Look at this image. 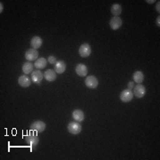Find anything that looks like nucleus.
<instances>
[{"label": "nucleus", "instance_id": "f257e3e1", "mask_svg": "<svg viewBox=\"0 0 160 160\" xmlns=\"http://www.w3.org/2000/svg\"><path fill=\"white\" fill-rule=\"evenodd\" d=\"M46 125L44 121L41 120H37L34 121L31 125H30V130L31 131L37 132H43L46 130Z\"/></svg>", "mask_w": 160, "mask_h": 160}, {"label": "nucleus", "instance_id": "f03ea898", "mask_svg": "<svg viewBox=\"0 0 160 160\" xmlns=\"http://www.w3.org/2000/svg\"><path fill=\"white\" fill-rule=\"evenodd\" d=\"M68 131L71 134H78L82 131V126L78 122H70L68 125Z\"/></svg>", "mask_w": 160, "mask_h": 160}, {"label": "nucleus", "instance_id": "7ed1b4c3", "mask_svg": "<svg viewBox=\"0 0 160 160\" xmlns=\"http://www.w3.org/2000/svg\"><path fill=\"white\" fill-rule=\"evenodd\" d=\"M133 92L132 90L130 89H125V90H123V91L121 92V93H120V100L123 102H130L132 100V98H133Z\"/></svg>", "mask_w": 160, "mask_h": 160}, {"label": "nucleus", "instance_id": "20e7f679", "mask_svg": "<svg viewBox=\"0 0 160 160\" xmlns=\"http://www.w3.org/2000/svg\"><path fill=\"white\" fill-rule=\"evenodd\" d=\"M92 52V48L89 44H83L81 45V46L79 47V54L81 57L86 58L88 57Z\"/></svg>", "mask_w": 160, "mask_h": 160}, {"label": "nucleus", "instance_id": "39448f33", "mask_svg": "<svg viewBox=\"0 0 160 160\" xmlns=\"http://www.w3.org/2000/svg\"><path fill=\"white\" fill-rule=\"evenodd\" d=\"M38 57V52L36 49H29L25 52V58L28 62H36Z\"/></svg>", "mask_w": 160, "mask_h": 160}, {"label": "nucleus", "instance_id": "423d86ee", "mask_svg": "<svg viewBox=\"0 0 160 160\" xmlns=\"http://www.w3.org/2000/svg\"><path fill=\"white\" fill-rule=\"evenodd\" d=\"M123 24V21L121 20V18L118 17V16H114L110 19L109 21V26L113 30H117L121 28Z\"/></svg>", "mask_w": 160, "mask_h": 160}, {"label": "nucleus", "instance_id": "0eeeda50", "mask_svg": "<svg viewBox=\"0 0 160 160\" xmlns=\"http://www.w3.org/2000/svg\"><path fill=\"white\" fill-rule=\"evenodd\" d=\"M132 92H133V95H135L137 98H142L144 97V95L146 93V88L142 85L138 84L137 86H135L133 87Z\"/></svg>", "mask_w": 160, "mask_h": 160}, {"label": "nucleus", "instance_id": "6e6552de", "mask_svg": "<svg viewBox=\"0 0 160 160\" xmlns=\"http://www.w3.org/2000/svg\"><path fill=\"white\" fill-rule=\"evenodd\" d=\"M85 84L87 87L91 88V89H94L98 86V79L94 77V76H88L85 80Z\"/></svg>", "mask_w": 160, "mask_h": 160}, {"label": "nucleus", "instance_id": "1a4fd4ad", "mask_svg": "<svg viewBox=\"0 0 160 160\" xmlns=\"http://www.w3.org/2000/svg\"><path fill=\"white\" fill-rule=\"evenodd\" d=\"M43 78H44V74H42V72L40 71V69L34 70L31 73V80H32V82L35 83V84L39 85L40 83L42 82Z\"/></svg>", "mask_w": 160, "mask_h": 160}, {"label": "nucleus", "instance_id": "9d476101", "mask_svg": "<svg viewBox=\"0 0 160 160\" xmlns=\"http://www.w3.org/2000/svg\"><path fill=\"white\" fill-rule=\"evenodd\" d=\"M44 78L48 82H52V81L56 80L57 74H56L55 70H53V69H47L44 74Z\"/></svg>", "mask_w": 160, "mask_h": 160}, {"label": "nucleus", "instance_id": "9b49d317", "mask_svg": "<svg viewBox=\"0 0 160 160\" xmlns=\"http://www.w3.org/2000/svg\"><path fill=\"white\" fill-rule=\"evenodd\" d=\"M88 72V69L85 64H78L76 67V73L78 75L79 77H86Z\"/></svg>", "mask_w": 160, "mask_h": 160}, {"label": "nucleus", "instance_id": "f8f14e48", "mask_svg": "<svg viewBox=\"0 0 160 160\" xmlns=\"http://www.w3.org/2000/svg\"><path fill=\"white\" fill-rule=\"evenodd\" d=\"M25 140H26V142L28 143L29 145H30V146H37L38 144V142H39L38 137L37 135H35V134H32V133L27 135L25 137Z\"/></svg>", "mask_w": 160, "mask_h": 160}, {"label": "nucleus", "instance_id": "ddd939ff", "mask_svg": "<svg viewBox=\"0 0 160 160\" xmlns=\"http://www.w3.org/2000/svg\"><path fill=\"white\" fill-rule=\"evenodd\" d=\"M42 44H43V40L38 36H35L30 40V46H32L33 49H36V50L41 47Z\"/></svg>", "mask_w": 160, "mask_h": 160}, {"label": "nucleus", "instance_id": "4468645a", "mask_svg": "<svg viewBox=\"0 0 160 160\" xmlns=\"http://www.w3.org/2000/svg\"><path fill=\"white\" fill-rule=\"evenodd\" d=\"M31 81H32V80L30 79L28 76L22 75V76H21V77L19 78L18 83H19L20 86H22V87H29V86H30V84H31Z\"/></svg>", "mask_w": 160, "mask_h": 160}, {"label": "nucleus", "instance_id": "2eb2a0df", "mask_svg": "<svg viewBox=\"0 0 160 160\" xmlns=\"http://www.w3.org/2000/svg\"><path fill=\"white\" fill-rule=\"evenodd\" d=\"M66 68H67L66 63H65V62H63V61H59V62H57L54 64V70H55V72L58 73V74H62V73H64V71L66 70Z\"/></svg>", "mask_w": 160, "mask_h": 160}, {"label": "nucleus", "instance_id": "dca6fc26", "mask_svg": "<svg viewBox=\"0 0 160 160\" xmlns=\"http://www.w3.org/2000/svg\"><path fill=\"white\" fill-rule=\"evenodd\" d=\"M72 118L77 122H82L85 119V114L81 109H75L72 112Z\"/></svg>", "mask_w": 160, "mask_h": 160}, {"label": "nucleus", "instance_id": "f3484780", "mask_svg": "<svg viewBox=\"0 0 160 160\" xmlns=\"http://www.w3.org/2000/svg\"><path fill=\"white\" fill-rule=\"evenodd\" d=\"M34 65L31 63V62H25L23 64L22 66V71L23 73H25V74H30V73H32L34 70Z\"/></svg>", "mask_w": 160, "mask_h": 160}, {"label": "nucleus", "instance_id": "a211bd4d", "mask_svg": "<svg viewBox=\"0 0 160 160\" xmlns=\"http://www.w3.org/2000/svg\"><path fill=\"white\" fill-rule=\"evenodd\" d=\"M132 79L134 82H136L137 84H142L144 80V74H143L142 71L138 70V71H135L134 74L132 76Z\"/></svg>", "mask_w": 160, "mask_h": 160}, {"label": "nucleus", "instance_id": "6ab92c4d", "mask_svg": "<svg viewBox=\"0 0 160 160\" xmlns=\"http://www.w3.org/2000/svg\"><path fill=\"white\" fill-rule=\"evenodd\" d=\"M46 64H47L46 59H45V58H39V59H38L35 62L34 66L38 69H45V67H46Z\"/></svg>", "mask_w": 160, "mask_h": 160}, {"label": "nucleus", "instance_id": "aec40b11", "mask_svg": "<svg viewBox=\"0 0 160 160\" xmlns=\"http://www.w3.org/2000/svg\"><path fill=\"white\" fill-rule=\"evenodd\" d=\"M110 12H111V13L114 16H118V17L121 14V12H122V6L118 5V4H114L113 6H111V8H110Z\"/></svg>", "mask_w": 160, "mask_h": 160}, {"label": "nucleus", "instance_id": "412c9836", "mask_svg": "<svg viewBox=\"0 0 160 160\" xmlns=\"http://www.w3.org/2000/svg\"><path fill=\"white\" fill-rule=\"evenodd\" d=\"M47 60H48V62L51 63V64H55V63L57 62V59L54 56H49Z\"/></svg>", "mask_w": 160, "mask_h": 160}, {"label": "nucleus", "instance_id": "4be33fe9", "mask_svg": "<svg viewBox=\"0 0 160 160\" xmlns=\"http://www.w3.org/2000/svg\"><path fill=\"white\" fill-rule=\"evenodd\" d=\"M127 89H130V90H132L133 87H134V84H133V82H129L128 83V86H127Z\"/></svg>", "mask_w": 160, "mask_h": 160}, {"label": "nucleus", "instance_id": "5701e85b", "mask_svg": "<svg viewBox=\"0 0 160 160\" xmlns=\"http://www.w3.org/2000/svg\"><path fill=\"white\" fill-rule=\"evenodd\" d=\"M159 5H160V2H159V1H158V4H157V11L158 12H160Z\"/></svg>", "mask_w": 160, "mask_h": 160}, {"label": "nucleus", "instance_id": "b1692460", "mask_svg": "<svg viewBox=\"0 0 160 160\" xmlns=\"http://www.w3.org/2000/svg\"><path fill=\"white\" fill-rule=\"evenodd\" d=\"M160 17L159 16H158V19H157V25H158V27H159L160 26Z\"/></svg>", "mask_w": 160, "mask_h": 160}, {"label": "nucleus", "instance_id": "393cba45", "mask_svg": "<svg viewBox=\"0 0 160 160\" xmlns=\"http://www.w3.org/2000/svg\"><path fill=\"white\" fill-rule=\"evenodd\" d=\"M3 8H4V6H3V4H2V3H0V12H3V10H4Z\"/></svg>", "mask_w": 160, "mask_h": 160}, {"label": "nucleus", "instance_id": "a878e982", "mask_svg": "<svg viewBox=\"0 0 160 160\" xmlns=\"http://www.w3.org/2000/svg\"><path fill=\"white\" fill-rule=\"evenodd\" d=\"M146 2H148L149 4H152V3H154L155 1H146Z\"/></svg>", "mask_w": 160, "mask_h": 160}]
</instances>
